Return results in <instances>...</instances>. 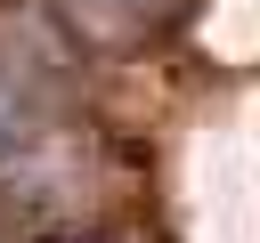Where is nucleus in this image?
Instances as JSON below:
<instances>
[{
  "instance_id": "obj_1",
  "label": "nucleus",
  "mask_w": 260,
  "mask_h": 243,
  "mask_svg": "<svg viewBox=\"0 0 260 243\" xmlns=\"http://www.w3.org/2000/svg\"><path fill=\"white\" fill-rule=\"evenodd\" d=\"M187 0H57V16L73 32H98V40H146L179 16Z\"/></svg>"
},
{
  "instance_id": "obj_2",
  "label": "nucleus",
  "mask_w": 260,
  "mask_h": 243,
  "mask_svg": "<svg viewBox=\"0 0 260 243\" xmlns=\"http://www.w3.org/2000/svg\"><path fill=\"white\" fill-rule=\"evenodd\" d=\"M57 243H162V235H146V227H73Z\"/></svg>"
}]
</instances>
